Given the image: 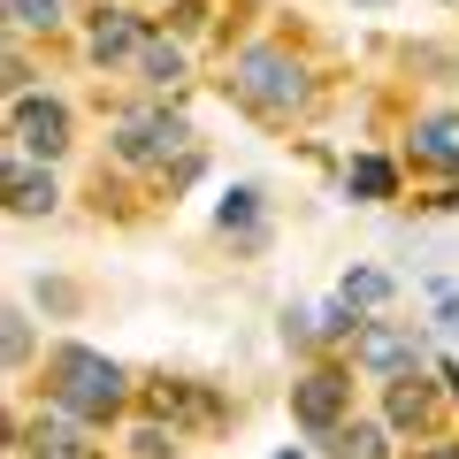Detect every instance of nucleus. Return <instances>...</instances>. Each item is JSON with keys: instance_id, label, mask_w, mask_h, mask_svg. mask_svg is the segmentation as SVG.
Wrapping results in <instances>:
<instances>
[{"instance_id": "nucleus-9", "label": "nucleus", "mask_w": 459, "mask_h": 459, "mask_svg": "<svg viewBox=\"0 0 459 459\" xmlns=\"http://www.w3.org/2000/svg\"><path fill=\"white\" fill-rule=\"evenodd\" d=\"M8 207L16 214H54V177L31 169L23 153H8Z\"/></svg>"}, {"instance_id": "nucleus-20", "label": "nucleus", "mask_w": 459, "mask_h": 459, "mask_svg": "<svg viewBox=\"0 0 459 459\" xmlns=\"http://www.w3.org/2000/svg\"><path fill=\"white\" fill-rule=\"evenodd\" d=\"M23 352H31V329H23V314H8V368H16Z\"/></svg>"}, {"instance_id": "nucleus-8", "label": "nucleus", "mask_w": 459, "mask_h": 459, "mask_svg": "<svg viewBox=\"0 0 459 459\" xmlns=\"http://www.w3.org/2000/svg\"><path fill=\"white\" fill-rule=\"evenodd\" d=\"M123 54H146V23L123 16V8H100V23H92V62H123Z\"/></svg>"}, {"instance_id": "nucleus-2", "label": "nucleus", "mask_w": 459, "mask_h": 459, "mask_svg": "<svg viewBox=\"0 0 459 459\" xmlns=\"http://www.w3.org/2000/svg\"><path fill=\"white\" fill-rule=\"evenodd\" d=\"M230 92L246 100L253 115H268V123H283L291 108H307V77H299V62L283 47H246L230 62Z\"/></svg>"}, {"instance_id": "nucleus-4", "label": "nucleus", "mask_w": 459, "mask_h": 459, "mask_svg": "<svg viewBox=\"0 0 459 459\" xmlns=\"http://www.w3.org/2000/svg\"><path fill=\"white\" fill-rule=\"evenodd\" d=\"M352 368H360V376L398 383V376L421 368V337H413V329H391V322H368L360 337H352Z\"/></svg>"}, {"instance_id": "nucleus-11", "label": "nucleus", "mask_w": 459, "mask_h": 459, "mask_svg": "<svg viewBox=\"0 0 459 459\" xmlns=\"http://www.w3.org/2000/svg\"><path fill=\"white\" fill-rule=\"evenodd\" d=\"M329 459H391V444H383L376 421H344L329 429Z\"/></svg>"}, {"instance_id": "nucleus-10", "label": "nucleus", "mask_w": 459, "mask_h": 459, "mask_svg": "<svg viewBox=\"0 0 459 459\" xmlns=\"http://www.w3.org/2000/svg\"><path fill=\"white\" fill-rule=\"evenodd\" d=\"M23 452H31V459H84V452H77V429L62 421V406H54V421L39 413V421L23 429Z\"/></svg>"}, {"instance_id": "nucleus-13", "label": "nucleus", "mask_w": 459, "mask_h": 459, "mask_svg": "<svg viewBox=\"0 0 459 459\" xmlns=\"http://www.w3.org/2000/svg\"><path fill=\"white\" fill-rule=\"evenodd\" d=\"M429 406H437V398L421 391V376H398V383H391V429H421Z\"/></svg>"}, {"instance_id": "nucleus-18", "label": "nucleus", "mask_w": 459, "mask_h": 459, "mask_svg": "<svg viewBox=\"0 0 459 459\" xmlns=\"http://www.w3.org/2000/svg\"><path fill=\"white\" fill-rule=\"evenodd\" d=\"M131 444H138V459H169L177 452V429H131Z\"/></svg>"}, {"instance_id": "nucleus-6", "label": "nucleus", "mask_w": 459, "mask_h": 459, "mask_svg": "<svg viewBox=\"0 0 459 459\" xmlns=\"http://www.w3.org/2000/svg\"><path fill=\"white\" fill-rule=\"evenodd\" d=\"M344 406H352V383L337 376V368H314V376L291 383V421L314 429V437H329V429H344Z\"/></svg>"}, {"instance_id": "nucleus-15", "label": "nucleus", "mask_w": 459, "mask_h": 459, "mask_svg": "<svg viewBox=\"0 0 459 459\" xmlns=\"http://www.w3.org/2000/svg\"><path fill=\"white\" fill-rule=\"evenodd\" d=\"M391 184H398V169L376 161V153H360V161L344 169V192H360V199H391Z\"/></svg>"}, {"instance_id": "nucleus-3", "label": "nucleus", "mask_w": 459, "mask_h": 459, "mask_svg": "<svg viewBox=\"0 0 459 459\" xmlns=\"http://www.w3.org/2000/svg\"><path fill=\"white\" fill-rule=\"evenodd\" d=\"M184 146H192V123L169 115V108H146V115H123L115 123V161H131V169H161Z\"/></svg>"}, {"instance_id": "nucleus-12", "label": "nucleus", "mask_w": 459, "mask_h": 459, "mask_svg": "<svg viewBox=\"0 0 459 459\" xmlns=\"http://www.w3.org/2000/svg\"><path fill=\"white\" fill-rule=\"evenodd\" d=\"M337 299H344V307H391V299H398V283L383 276V268H352V276L337 283Z\"/></svg>"}, {"instance_id": "nucleus-5", "label": "nucleus", "mask_w": 459, "mask_h": 459, "mask_svg": "<svg viewBox=\"0 0 459 459\" xmlns=\"http://www.w3.org/2000/svg\"><path fill=\"white\" fill-rule=\"evenodd\" d=\"M8 131H16V153H69V108L62 100H39V92H16V115H8Z\"/></svg>"}, {"instance_id": "nucleus-17", "label": "nucleus", "mask_w": 459, "mask_h": 459, "mask_svg": "<svg viewBox=\"0 0 459 459\" xmlns=\"http://www.w3.org/2000/svg\"><path fill=\"white\" fill-rule=\"evenodd\" d=\"M0 8H8L16 31H54L62 23V0H0Z\"/></svg>"}, {"instance_id": "nucleus-19", "label": "nucleus", "mask_w": 459, "mask_h": 459, "mask_svg": "<svg viewBox=\"0 0 459 459\" xmlns=\"http://www.w3.org/2000/svg\"><path fill=\"white\" fill-rule=\"evenodd\" d=\"M437 329H452V337H459V291H452V283L437 291Z\"/></svg>"}, {"instance_id": "nucleus-1", "label": "nucleus", "mask_w": 459, "mask_h": 459, "mask_svg": "<svg viewBox=\"0 0 459 459\" xmlns=\"http://www.w3.org/2000/svg\"><path fill=\"white\" fill-rule=\"evenodd\" d=\"M47 398L62 413H77V421H108L123 406V368L108 352H92V344H54L47 352Z\"/></svg>"}, {"instance_id": "nucleus-21", "label": "nucleus", "mask_w": 459, "mask_h": 459, "mask_svg": "<svg viewBox=\"0 0 459 459\" xmlns=\"http://www.w3.org/2000/svg\"><path fill=\"white\" fill-rule=\"evenodd\" d=\"M421 459H459V444H429V452Z\"/></svg>"}, {"instance_id": "nucleus-7", "label": "nucleus", "mask_w": 459, "mask_h": 459, "mask_svg": "<svg viewBox=\"0 0 459 459\" xmlns=\"http://www.w3.org/2000/svg\"><path fill=\"white\" fill-rule=\"evenodd\" d=\"M406 153H413V169H459V115H421Z\"/></svg>"}, {"instance_id": "nucleus-16", "label": "nucleus", "mask_w": 459, "mask_h": 459, "mask_svg": "<svg viewBox=\"0 0 459 459\" xmlns=\"http://www.w3.org/2000/svg\"><path fill=\"white\" fill-rule=\"evenodd\" d=\"M138 62H146V84H184V47H169V39H146V54H138Z\"/></svg>"}, {"instance_id": "nucleus-14", "label": "nucleus", "mask_w": 459, "mask_h": 459, "mask_svg": "<svg viewBox=\"0 0 459 459\" xmlns=\"http://www.w3.org/2000/svg\"><path fill=\"white\" fill-rule=\"evenodd\" d=\"M214 222H222V230H238V238H261V192H253V184H238V192H230L222 207H214Z\"/></svg>"}, {"instance_id": "nucleus-22", "label": "nucleus", "mask_w": 459, "mask_h": 459, "mask_svg": "<svg viewBox=\"0 0 459 459\" xmlns=\"http://www.w3.org/2000/svg\"><path fill=\"white\" fill-rule=\"evenodd\" d=\"M360 8H391V0H360Z\"/></svg>"}, {"instance_id": "nucleus-23", "label": "nucleus", "mask_w": 459, "mask_h": 459, "mask_svg": "<svg viewBox=\"0 0 459 459\" xmlns=\"http://www.w3.org/2000/svg\"><path fill=\"white\" fill-rule=\"evenodd\" d=\"M276 459H299V452H276Z\"/></svg>"}]
</instances>
